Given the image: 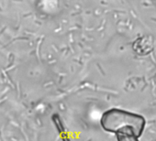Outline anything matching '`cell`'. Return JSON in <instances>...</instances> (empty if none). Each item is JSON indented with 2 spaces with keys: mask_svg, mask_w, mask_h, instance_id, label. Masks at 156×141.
<instances>
[{
  "mask_svg": "<svg viewBox=\"0 0 156 141\" xmlns=\"http://www.w3.org/2000/svg\"><path fill=\"white\" fill-rule=\"evenodd\" d=\"M118 141H140L138 137L130 136H116Z\"/></svg>",
  "mask_w": 156,
  "mask_h": 141,
  "instance_id": "obj_2",
  "label": "cell"
},
{
  "mask_svg": "<svg viewBox=\"0 0 156 141\" xmlns=\"http://www.w3.org/2000/svg\"><path fill=\"white\" fill-rule=\"evenodd\" d=\"M100 124L104 130L115 134L116 136H130L140 138L144 131L146 120L141 115L112 108L102 115Z\"/></svg>",
  "mask_w": 156,
  "mask_h": 141,
  "instance_id": "obj_1",
  "label": "cell"
}]
</instances>
